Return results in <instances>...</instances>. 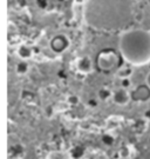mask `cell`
I'll use <instances>...</instances> for the list:
<instances>
[{
  "mask_svg": "<svg viewBox=\"0 0 150 159\" xmlns=\"http://www.w3.org/2000/svg\"><path fill=\"white\" fill-rule=\"evenodd\" d=\"M143 118L147 119L148 121H150V108H148V110H145L144 111V113H143Z\"/></svg>",
  "mask_w": 150,
  "mask_h": 159,
  "instance_id": "cell-17",
  "label": "cell"
},
{
  "mask_svg": "<svg viewBox=\"0 0 150 159\" xmlns=\"http://www.w3.org/2000/svg\"><path fill=\"white\" fill-rule=\"evenodd\" d=\"M131 74H133V68L130 66H123L118 68L116 75L120 79H126V78H130Z\"/></svg>",
  "mask_w": 150,
  "mask_h": 159,
  "instance_id": "cell-11",
  "label": "cell"
},
{
  "mask_svg": "<svg viewBox=\"0 0 150 159\" xmlns=\"http://www.w3.org/2000/svg\"><path fill=\"white\" fill-rule=\"evenodd\" d=\"M131 100L137 102H145L150 99V87L147 84L139 85L130 92Z\"/></svg>",
  "mask_w": 150,
  "mask_h": 159,
  "instance_id": "cell-5",
  "label": "cell"
},
{
  "mask_svg": "<svg viewBox=\"0 0 150 159\" xmlns=\"http://www.w3.org/2000/svg\"><path fill=\"white\" fill-rule=\"evenodd\" d=\"M111 100L114 102V104H116L118 106H126L131 100V94H130V92L128 90L120 87V89H116V90L113 91Z\"/></svg>",
  "mask_w": 150,
  "mask_h": 159,
  "instance_id": "cell-6",
  "label": "cell"
},
{
  "mask_svg": "<svg viewBox=\"0 0 150 159\" xmlns=\"http://www.w3.org/2000/svg\"><path fill=\"white\" fill-rule=\"evenodd\" d=\"M75 66H76V70H78L79 72H81V73L84 74L90 73L93 71V61L87 56L79 58L78 60H76V63H75Z\"/></svg>",
  "mask_w": 150,
  "mask_h": 159,
  "instance_id": "cell-7",
  "label": "cell"
},
{
  "mask_svg": "<svg viewBox=\"0 0 150 159\" xmlns=\"http://www.w3.org/2000/svg\"><path fill=\"white\" fill-rule=\"evenodd\" d=\"M143 20H144V14H143L142 12H137V13H135V16H134V21H135V23L141 24Z\"/></svg>",
  "mask_w": 150,
  "mask_h": 159,
  "instance_id": "cell-14",
  "label": "cell"
},
{
  "mask_svg": "<svg viewBox=\"0 0 150 159\" xmlns=\"http://www.w3.org/2000/svg\"><path fill=\"white\" fill-rule=\"evenodd\" d=\"M33 48L29 47L28 45H21L19 46V48H18V56L20 58V60H26L27 61L28 59H31L33 57Z\"/></svg>",
  "mask_w": 150,
  "mask_h": 159,
  "instance_id": "cell-8",
  "label": "cell"
},
{
  "mask_svg": "<svg viewBox=\"0 0 150 159\" xmlns=\"http://www.w3.org/2000/svg\"><path fill=\"white\" fill-rule=\"evenodd\" d=\"M69 45H71V41L68 39V37H66L65 34H58L50 40V48L55 53L65 52L66 50H68Z\"/></svg>",
  "mask_w": 150,
  "mask_h": 159,
  "instance_id": "cell-4",
  "label": "cell"
},
{
  "mask_svg": "<svg viewBox=\"0 0 150 159\" xmlns=\"http://www.w3.org/2000/svg\"><path fill=\"white\" fill-rule=\"evenodd\" d=\"M145 84L150 87V72L147 74V77H145Z\"/></svg>",
  "mask_w": 150,
  "mask_h": 159,
  "instance_id": "cell-18",
  "label": "cell"
},
{
  "mask_svg": "<svg viewBox=\"0 0 150 159\" xmlns=\"http://www.w3.org/2000/svg\"><path fill=\"white\" fill-rule=\"evenodd\" d=\"M121 87L123 89H126V90H128L131 87V80L130 78H126V79H121Z\"/></svg>",
  "mask_w": 150,
  "mask_h": 159,
  "instance_id": "cell-15",
  "label": "cell"
},
{
  "mask_svg": "<svg viewBox=\"0 0 150 159\" xmlns=\"http://www.w3.org/2000/svg\"><path fill=\"white\" fill-rule=\"evenodd\" d=\"M118 64V56L114 50L107 48L97 54L96 57V66L102 72H110Z\"/></svg>",
  "mask_w": 150,
  "mask_h": 159,
  "instance_id": "cell-3",
  "label": "cell"
},
{
  "mask_svg": "<svg viewBox=\"0 0 150 159\" xmlns=\"http://www.w3.org/2000/svg\"><path fill=\"white\" fill-rule=\"evenodd\" d=\"M35 2H36V6L41 10H45L48 6V0H35Z\"/></svg>",
  "mask_w": 150,
  "mask_h": 159,
  "instance_id": "cell-16",
  "label": "cell"
},
{
  "mask_svg": "<svg viewBox=\"0 0 150 159\" xmlns=\"http://www.w3.org/2000/svg\"><path fill=\"white\" fill-rule=\"evenodd\" d=\"M29 71V64L26 60H20L19 63H17L15 65V72L18 75H25L28 73Z\"/></svg>",
  "mask_w": 150,
  "mask_h": 159,
  "instance_id": "cell-10",
  "label": "cell"
},
{
  "mask_svg": "<svg viewBox=\"0 0 150 159\" xmlns=\"http://www.w3.org/2000/svg\"><path fill=\"white\" fill-rule=\"evenodd\" d=\"M67 102H68L69 105H72V106H75V105H78L79 102H80V99H79L78 96L72 94V96H68V98H67Z\"/></svg>",
  "mask_w": 150,
  "mask_h": 159,
  "instance_id": "cell-13",
  "label": "cell"
},
{
  "mask_svg": "<svg viewBox=\"0 0 150 159\" xmlns=\"http://www.w3.org/2000/svg\"><path fill=\"white\" fill-rule=\"evenodd\" d=\"M134 16V0H87L84 6V20L87 26L101 32L127 29Z\"/></svg>",
  "mask_w": 150,
  "mask_h": 159,
  "instance_id": "cell-1",
  "label": "cell"
},
{
  "mask_svg": "<svg viewBox=\"0 0 150 159\" xmlns=\"http://www.w3.org/2000/svg\"><path fill=\"white\" fill-rule=\"evenodd\" d=\"M118 52L128 65H148L150 63V31L143 29L123 31L118 37Z\"/></svg>",
  "mask_w": 150,
  "mask_h": 159,
  "instance_id": "cell-2",
  "label": "cell"
},
{
  "mask_svg": "<svg viewBox=\"0 0 150 159\" xmlns=\"http://www.w3.org/2000/svg\"><path fill=\"white\" fill-rule=\"evenodd\" d=\"M97 98L101 102H108L113 98V91L109 90L108 87H101L97 92Z\"/></svg>",
  "mask_w": 150,
  "mask_h": 159,
  "instance_id": "cell-9",
  "label": "cell"
},
{
  "mask_svg": "<svg viewBox=\"0 0 150 159\" xmlns=\"http://www.w3.org/2000/svg\"><path fill=\"white\" fill-rule=\"evenodd\" d=\"M46 159H69V157L67 153L61 152V151H53V152L48 153Z\"/></svg>",
  "mask_w": 150,
  "mask_h": 159,
  "instance_id": "cell-12",
  "label": "cell"
}]
</instances>
